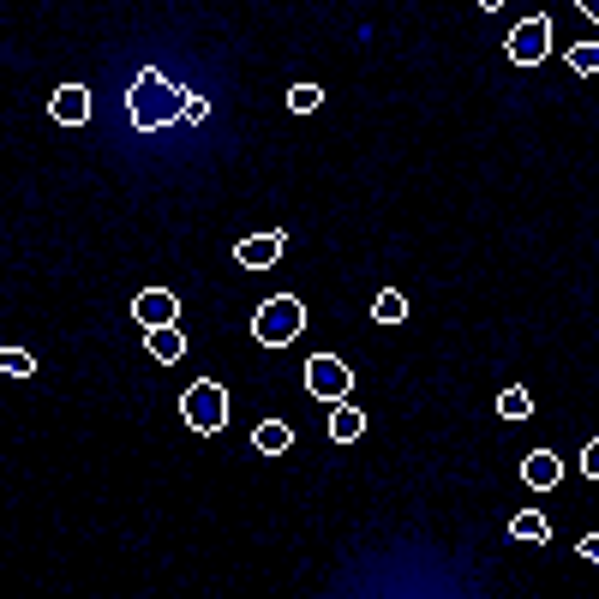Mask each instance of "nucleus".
<instances>
[{"label":"nucleus","mask_w":599,"mask_h":599,"mask_svg":"<svg viewBox=\"0 0 599 599\" xmlns=\"http://www.w3.org/2000/svg\"><path fill=\"white\" fill-rule=\"evenodd\" d=\"M186 84H174L162 66H144L138 78H132V96H126V120H132V132H162V126H174L180 114H186Z\"/></svg>","instance_id":"1"},{"label":"nucleus","mask_w":599,"mask_h":599,"mask_svg":"<svg viewBox=\"0 0 599 599\" xmlns=\"http://www.w3.org/2000/svg\"><path fill=\"white\" fill-rule=\"evenodd\" d=\"M300 330H306V300H300V294H276V300H264V306L252 312V336H258L264 348H288Z\"/></svg>","instance_id":"2"},{"label":"nucleus","mask_w":599,"mask_h":599,"mask_svg":"<svg viewBox=\"0 0 599 599\" xmlns=\"http://www.w3.org/2000/svg\"><path fill=\"white\" fill-rule=\"evenodd\" d=\"M180 420H186L192 432H204V438L222 432V426H228V390H222L216 378H198V384L180 396Z\"/></svg>","instance_id":"3"},{"label":"nucleus","mask_w":599,"mask_h":599,"mask_svg":"<svg viewBox=\"0 0 599 599\" xmlns=\"http://www.w3.org/2000/svg\"><path fill=\"white\" fill-rule=\"evenodd\" d=\"M504 48H510V60H516V66H540V60L552 54V18H546V12H528V18L510 30V42H504Z\"/></svg>","instance_id":"4"},{"label":"nucleus","mask_w":599,"mask_h":599,"mask_svg":"<svg viewBox=\"0 0 599 599\" xmlns=\"http://www.w3.org/2000/svg\"><path fill=\"white\" fill-rule=\"evenodd\" d=\"M306 390H312L318 402H342V396L354 390L348 360H336V354H312V360H306Z\"/></svg>","instance_id":"5"},{"label":"nucleus","mask_w":599,"mask_h":599,"mask_svg":"<svg viewBox=\"0 0 599 599\" xmlns=\"http://www.w3.org/2000/svg\"><path fill=\"white\" fill-rule=\"evenodd\" d=\"M180 318V294L174 288H144L138 300H132V324L138 330H162V324H174Z\"/></svg>","instance_id":"6"},{"label":"nucleus","mask_w":599,"mask_h":599,"mask_svg":"<svg viewBox=\"0 0 599 599\" xmlns=\"http://www.w3.org/2000/svg\"><path fill=\"white\" fill-rule=\"evenodd\" d=\"M282 246H288V234H282V228H264V234H252V240L234 246V264H240V270H270V264L282 258Z\"/></svg>","instance_id":"7"},{"label":"nucleus","mask_w":599,"mask_h":599,"mask_svg":"<svg viewBox=\"0 0 599 599\" xmlns=\"http://www.w3.org/2000/svg\"><path fill=\"white\" fill-rule=\"evenodd\" d=\"M48 114H54L60 126H84V120H90V90H84V84H60V90L48 96Z\"/></svg>","instance_id":"8"},{"label":"nucleus","mask_w":599,"mask_h":599,"mask_svg":"<svg viewBox=\"0 0 599 599\" xmlns=\"http://www.w3.org/2000/svg\"><path fill=\"white\" fill-rule=\"evenodd\" d=\"M522 480H528V486H534V492H552V486H558V480H564V462H558V456H552V450H534V456H528V462H522Z\"/></svg>","instance_id":"9"},{"label":"nucleus","mask_w":599,"mask_h":599,"mask_svg":"<svg viewBox=\"0 0 599 599\" xmlns=\"http://www.w3.org/2000/svg\"><path fill=\"white\" fill-rule=\"evenodd\" d=\"M360 432H366V414H360L348 396H342V402H330V438H336V444H354Z\"/></svg>","instance_id":"10"},{"label":"nucleus","mask_w":599,"mask_h":599,"mask_svg":"<svg viewBox=\"0 0 599 599\" xmlns=\"http://www.w3.org/2000/svg\"><path fill=\"white\" fill-rule=\"evenodd\" d=\"M252 444H258L264 456H288L294 432H288V420H258V426H252Z\"/></svg>","instance_id":"11"},{"label":"nucleus","mask_w":599,"mask_h":599,"mask_svg":"<svg viewBox=\"0 0 599 599\" xmlns=\"http://www.w3.org/2000/svg\"><path fill=\"white\" fill-rule=\"evenodd\" d=\"M144 342H150V354H156V360H168V366L186 354V336H180L174 324H162V330H144Z\"/></svg>","instance_id":"12"},{"label":"nucleus","mask_w":599,"mask_h":599,"mask_svg":"<svg viewBox=\"0 0 599 599\" xmlns=\"http://www.w3.org/2000/svg\"><path fill=\"white\" fill-rule=\"evenodd\" d=\"M510 534H516V540H528V546H540V540L552 534V522H546L540 510H516V522H510Z\"/></svg>","instance_id":"13"},{"label":"nucleus","mask_w":599,"mask_h":599,"mask_svg":"<svg viewBox=\"0 0 599 599\" xmlns=\"http://www.w3.org/2000/svg\"><path fill=\"white\" fill-rule=\"evenodd\" d=\"M372 318H378V324H402V318H408V300H402L396 288H384V294L372 300Z\"/></svg>","instance_id":"14"},{"label":"nucleus","mask_w":599,"mask_h":599,"mask_svg":"<svg viewBox=\"0 0 599 599\" xmlns=\"http://www.w3.org/2000/svg\"><path fill=\"white\" fill-rule=\"evenodd\" d=\"M498 414H504V420H528V414H534V396H528L522 384H510V390L498 396Z\"/></svg>","instance_id":"15"},{"label":"nucleus","mask_w":599,"mask_h":599,"mask_svg":"<svg viewBox=\"0 0 599 599\" xmlns=\"http://www.w3.org/2000/svg\"><path fill=\"white\" fill-rule=\"evenodd\" d=\"M0 372H6V378H30V372H36V354H30V348H0Z\"/></svg>","instance_id":"16"},{"label":"nucleus","mask_w":599,"mask_h":599,"mask_svg":"<svg viewBox=\"0 0 599 599\" xmlns=\"http://www.w3.org/2000/svg\"><path fill=\"white\" fill-rule=\"evenodd\" d=\"M570 72L594 78V72H599V42H576V48H570Z\"/></svg>","instance_id":"17"},{"label":"nucleus","mask_w":599,"mask_h":599,"mask_svg":"<svg viewBox=\"0 0 599 599\" xmlns=\"http://www.w3.org/2000/svg\"><path fill=\"white\" fill-rule=\"evenodd\" d=\"M318 102H324V90H318V84H294V90H288V108H294V114H312Z\"/></svg>","instance_id":"18"},{"label":"nucleus","mask_w":599,"mask_h":599,"mask_svg":"<svg viewBox=\"0 0 599 599\" xmlns=\"http://www.w3.org/2000/svg\"><path fill=\"white\" fill-rule=\"evenodd\" d=\"M180 120H186V126H204V120H210V102H204V96L192 90V96H186V114H180Z\"/></svg>","instance_id":"19"},{"label":"nucleus","mask_w":599,"mask_h":599,"mask_svg":"<svg viewBox=\"0 0 599 599\" xmlns=\"http://www.w3.org/2000/svg\"><path fill=\"white\" fill-rule=\"evenodd\" d=\"M582 468H588V480H599V438L582 450Z\"/></svg>","instance_id":"20"},{"label":"nucleus","mask_w":599,"mask_h":599,"mask_svg":"<svg viewBox=\"0 0 599 599\" xmlns=\"http://www.w3.org/2000/svg\"><path fill=\"white\" fill-rule=\"evenodd\" d=\"M576 552H582V558H588V564H599V534H588V540H582V546H576Z\"/></svg>","instance_id":"21"},{"label":"nucleus","mask_w":599,"mask_h":599,"mask_svg":"<svg viewBox=\"0 0 599 599\" xmlns=\"http://www.w3.org/2000/svg\"><path fill=\"white\" fill-rule=\"evenodd\" d=\"M474 6H480V12H504L510 0H474Z\"/></svg>","instance_id":"22"},{"label":"nucleus","mask_w":599,"mask_h":599,"mask_svg":"<svg viewBox=\"0 0 599 599\" xmlns=\"http://www.w3.org/2000/svg\"><path fill=\"white\" fill-rule=\"evenodd\" d=\"M576 6H582V12H588V18H599V0H576Z\"/></svg>","instance_id":"23"}]
</instances>
